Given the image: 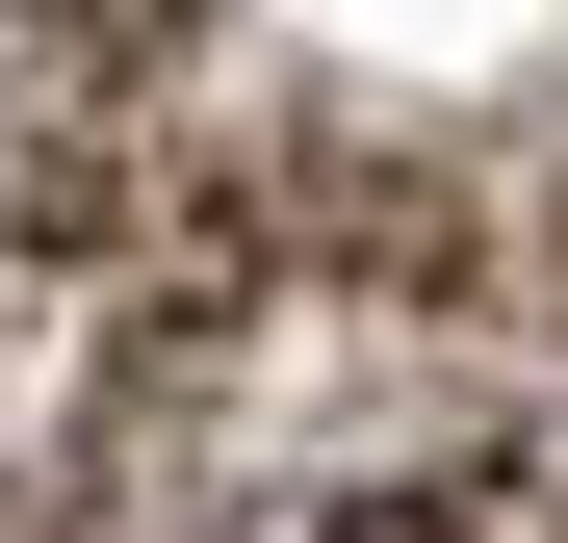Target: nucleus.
<instances>
[{
    "mask_svg": "<svg viewBox=\"0 0 568 543\" xmlns=\"http://www.w3.org/2000/svg\"><path fill=\"white\" fill-rule=\"evenodd\" d=\"M0 543H568V0H0Z\"/></svg>",
    "mask_w": 568,
    "mask_h": 543,
    "instance_id": "obj_1",
    "label": "nucleus"
}]
</instances>
